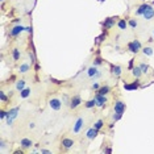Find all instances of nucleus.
<instances>
[{"mask_svg":"<svg viewBox=\"0 0 154 154\" xmlns=\"http://www.w3.org/2000/svg\"><path fill=\"white\" fill-rule=\"evenodd\" d=\"M125 108H127V106H125V103L122 100H116L113 104V112H112V121H119L122 116V113L125 112Z\"/></svg>","mask_w":154,"mask_h":154,"instance_id":"f257e3e1","label":"nucleus"},{"mask_svg":"<svg viewBox=\"0 0 154 154\" xmlns=\"http://www.w3.org/2000/svg\"><path fill=\"white\" fill-rule=\"evenodd\" d=\"M19 113H20V107H15V108H12V109L8 111V113H7V119H5V122H7L8 127L13 125V122H15L17 116H19Z\"/></svg>","mask_w":154,"mask_h":154,"instance_id":"f03ea898","label":"nucleus"},{"mask_svg":"<svg viewBox=\"0 0 154 154\" xmlns=\"http://www.w3.org/2000/svg\"><path fill=\"white\" fill-rule=\"evenodd\" d=\"M83 128H85V117H83V116H79V117L75 120L74 124H72L71 132L74 133V134H79L80 131H82Z\"/></svg>","mask_w":154,"mask_h":154,"instance_id":"7ed1b4c3","label":"nucleus"},{"mask_svg":"<svg viewBox=\"0 0 154 154\" xmlns=\"http://www.w3.org/2000/svg\"><path fill=\"white\" fill-rule=\"evenodd\" d=\"M128 50L131 51V53H133V54H137V53H140V51L142 50V45H141V42H140L138 40H133V41H131V42L128 44Z\"/></svg>","mask_w":154,"mask_h":154,"instance_id":"20e7f679","label":"nucleus"},{"mask_svg":"<svg viewBox=\"0 0 154 154\" xmlns=\"http://www.w3.org/2000/svg\"><path fill=\"white\" fill-rule=\"evenodd\" d=\"M94 97H95V101H96V107L103 108V107L107 106V103H108L107 95H101V94H97L96 92V95L94 96Z\"/></svg>","mask_w":154,"mask_h":154,"instance_id":"39448f33","label":"nucleus"},{"mask_svg":"<svg viewBox=\"0 0 154 154\" xmlns=\"http://www.w3.org/2000/svg\"><path fill=\"white\" fill-rule=\"evenodd\" d=\"M101 75V72L99 71V69L96 67V66H91V67H88V70H87V76H88L90 79H97L99 76Z\"/></svg>","mask_w":154,"mask_h":154,"instance_id":"423d86ee","label":"nucleus"},{"mask_svg":"<svg viewBox=\"0 0 154 154\" xmlns=\"http://www.w3.org/2000/svg\"><path fill=\"white\" fill-rule=\"evenodd\" d=\"M23 32H25V26L21 25V24H17V25L12 26V29L9 30V36L11 37H17V36H20Z\"/></svg>","mask_w":154,"mask_h":154,"instance_id":"0eeeda50","label":"nucleus"},{"mask_svg":"<svg viewBox=\"0 0 154 154\" xmlns=\"http://www.w3.org/2000/svg\"><path fill=\"white\" fill-rule=\"evenodd\" d=\"M49 107L53 111H61V108H62L61 99H58V97H51V99L49 100Z\"/></svg>","mask_w":154,"mask_h":154,"instance_id":"6e6552de","label":"nucleus"},{"mask_svg":"<svg viewBox=\"0 0 154 154\" xmlns=\"http://www.w3.org/2000/svg\"><path fill=\"white\" fill-rule=\"evenodd\" d=\"M30 69H32V63H28V62H23L21 65L17 67V72L19 74H28V72L30 71Z\"/></svg>","mask_w":154,"mask_h":154,"instance_id":"1a4fd4ad","label":"nucleus"},{"mask_svg":"<svg viewBox=\"0 0 154 154\" xmlns=\"http://www.w3.org/2000/svg\"><path fill=\"white\" fill-rule=\"evenodd\" d=\"M61 145H62V148H63L65 150H69V149H71L72 146L75 145V142H74V140H72V138L65 137V138H62Z\"/></svg>","mask_w":154,"mask_h":154,"instance_id":"9d476101","label":"nucleus"},{"mask_svg":"<svg viewBox=\"0 0 154 154\" xmlns=\"http://www.w3.org/2000/svg\"><path fill=\"white\" fill-rule=\"evenodd\" d=\"M142 17H143V20H146V21H150V20L154 19V8L150 4H149L148 8H146V11L143 12Z\"/></svg>","mask_w":154,"mask_h":154,"instance_id":"9b49d317","label":"nucleus"},{"mask_svg":"<svg viewBox=\"0 0 154 154\" xmlns=\"http://www.w3.org/2000/svg\"><path fill=\"white\" fill-rule=\"evenodd\" d=\"M80 104H82V97H80L79 95H74L71 97V100H70V108H71V109L78 108Z\"/></svg>","mask_w":154,"mask_h":154,"instance_id":"f8f14e48","label":"nucleus"},{"mask_svg":"<svg viewBox=\"0 0 154 154\" xmlns=\"http://www.w3.org/2000/svg\"><path fill=\"white\" fill-rule=\"evenodd\" d=\"M122 74V67L119 65H112L111 66V75L113 76V78H119Z\"/></svg>","mask_w":154,"mask_h":154,"instance_id":"ddd939ff","label":"nucleus"},{"mask_svg":"<svg viewBox=\"0 0 154 154\" xmlns=\"http://www.w3.org/2000/svg\"><path fill=\"white\" fill-rule=\"evenodd\" d=\"M97 134H99V131H97L96 128H90L88 131L86 132V138L90 140V141H92V140H95L97 137Z\"/></svg>","mask_w":154,"mask_h":154,"instance_id":"4468645a","label":"nucleus"},{"mask_svg":"<svg viewBox=\"0 0 154 154\" xmlns=\"http://www.w3.org/2000/svg\"><path fill=\"white\" fill-rule=\"evenodd\" d=\"M33 146V141L30 138H23L21 141H20V148H21L23 150H28V149H30Z\"/></svg>","mask_w":154,"mask_h":154,"instance_id":"2eb2a0df","label":"nucleus"},{"mask_svg":"<svg viewBox=\"0 0 154 154\" xmlns=\"http://www.w3.org/2000/svg\"><path fill=\"white\" fill-rule=\"evenodd\" d=\"M116 19L117 17H108L106 21H104V24H103L104 29H111L112 26H115V24H116Z\"/></svg>","mask_w":154,"mask_h":154,"instance_id":"dca6fc26","label":"nucleus"},{"mask_svg":"<svg viewBox=\"0 0 154 154\" xmlns=\"http://www.w3.org/2000/svg\"><path fill=\"white\" fill-rule=\"evenodd\" d=\"M117 28H119V30H121V32H125V30L128 29V21L125 19H120L117 21Z\"/></svg>","mask_w":154,"mask_h":154,"instance_id":"f3484780","label":"nucleus"},{"mask_svg":"<svg viewBox=\"0 0 154 154\" xmlns=\"http://www.w3.org/2000/svg\"><path fill=\"white\" fill-rule=\"evenodd\" d=\"M25 86H26V80L25 79H19L16 82V85H15V88H16V91H23L24 88H25Z\"/></svg>","mask_w":154,"mask_h":154,"instance_id":"a211bd4d","label":"nucleus"},{"mask_svg":"<svg viewBox=\"0 0 154 154\" xmlns=\"http://www.w3.org/2000/svg\"><path fill=\"white\" fill-rule=\"evenodd\" d=\"M112 91V88H111V86H108V85H104V86H100V88L96 91L97 94H101V95H108Z\"/></svg>","mask_w":154,"mask_h":154,"instance_id":"6ab92c4d","label":"nucleus"},{"mask_svg":"<svg viewBox=\"0 0 154 154\" xmlns=\"http://www.w3.org/2000/svg\"><path fill=\"white\" fill-rule=\"evenodd\" d=\"M30 94H32V88L30 87H25L23 91H20V97L21 99H26V97L30 96Z\"/></svg>","mask_w":154,"mask_h":154,"instance_id":"aec40b11","label":"nucleus"},{"mask_svg":"<svg viewBox=\"0 0 154 154\" xmlns=\"http://www.w3.org/2000/svg\"><path fill=\"white\" fill-rule=\"evenodd\" d=\"M132 75L134 76L136 79L141 78V75H143V74H142V71H141V69H140V66H138V65H137V66H134V67L132 69Z\"/></svg>","mask_w":154,"mask_h":154,"instance_id":"412c9836","label":"nucleus"},{"mask_svg":"<svg viewBox=\"0 0 154 154\" xmlns=\"http://www.w3.org/2000/svg\"><path fill=\"white\" fill-rule=\"evenodd\" d=\"M148 7H149V4H146V3H145V4L138 5V8L136 9V12H134V13H136L137 16H142V15H143V12L146 11V8H148Z\"/></svg>","mask_w":154,"mask_h":154,"instance_id":"4be33fe9","label":"nucleus"},{"mask_svg":"<svg viewBox=\"0 0 154 154\" xmlns=\"http://www.w3.org/2000/svg\"><path fill=\"white\" fill-rule=\"evenodd\" d=\"M20 57H21V51H20V49L19 48H15L12 50V58H13V61L17 62L20 59Z\"/></svg>","mask_w":154,"mask_h":154,"instance_id":"5701e85b","label":"nucleus"},{"mask_svg":"<svg viewBox=\"0 0 154 154\" xmlns=\"http://www.w3.org/2000/svg\"><path fill=\"white\" fill-rule=\"evenodd\" d=\"M142 54L145 55V57H150V55H153L154 53V50H153V48H150V46H145V48H142Z\"/></svg>","mask_w":154,"mask_h":154,"instance_id":"b1692460","label":"nucleus"},{"mask_svg":"<svg viewBox=\"0 0 154 154\" xmlns=\"http://www.w3.org/2000/svg\"><path fill=\"white\" fill-rule=\"evenodd\" d=\"M138 66H140V69H141L142 74H148V72L150 71V67H149V65H148V63H145V62H140V63H138Z\"/></svg>","mask_w":154,"mask_h":154,"instance_id":"393cba45","label":"nucleus"},{"mask_svg":"<svg viewBox=\"0 0 154 154\" xmlns=\"http://www.w3.org/2000/svg\"><path fill=\"white\" fill-rule=\"evenodd\" d=\"M128 26L131 28V29H137V26H138V21L136 19H129L128 20Z\"/></svg>","mask_w":154,"mask_h":154,"instance_id":"a878e982","label":"nucleus"},{"mask_svg":"<svg viewBox=\"0 0 154 154\" xmlns=\"http://www.w3.org/2000/svg\"><path fill=\"white\" fill-rule=\"evenodd\" d=\"M96 106V101H95V97L94 99H90V100H87L86 103H85V107L87 108V109H90V108H94Z\"/></svg>","mask_w":154,"mask_h":154,"instance_id":"bb28decb","label":"nucleus"},{"mask_svg":"<svg viewBox=\"0 0 154 154\" xmlns=\"http://www.w3.org/2000/svg\"><path fill=\"white\" fill-rule=\"evenodd\" d=\"M103 127H104V121L101 120V119H99V120H96L95 122H94V128H96L97 131H100Z\"/></svg>","mask_w":154,"mask_h":154,"instance_id":"cd10ccee","label":"nucleus"},{"mask_svg":"<svg viewBox=\"0 0 154 154\" xmlns=\"http://www.w3.org/2000/svg\"><path fill=\"white\" fill-rule=\"evenodd\" d=\"M124 87H125V88H127V90H136V88H137V87H138V85H137V83H133V85H124Z\"/></svg>","mask_w":154,"mask_h":154,"instance_id":"c85d7f7f","label":"nucleus"},{"mask_svg":"<svg viewBox=\"0 0 154 154\" xmlns=\"http://www.w3.org/2000/svg\"><path fill=\"white\" fill-rule=\"evenodd\" d=\"M101 63H103V61H101L100 58H95V61L92 62V65H94V66H96V67H99Z\"/></svg>","mask_w":154,"mask_h":154,"instance_id":"c756f323","label":"nucleus"},{"mask_svg":"<svg viewBox=\"0 0 154 154\" xmlns=\"http://www.w3.org/2000/svg\"><path fill=\"white\" fill-rule=\"evenodd\" d=\"M100 86H101V85H100V83H99V82H95V83H94V85H92V86H91V88H92L94 91H97V90H99V88H100Z\"/></svg>","mask_w":154,"mask_h":154,"instance_id":"7c9ffc66","label":"nucleus"},{"mask_svg":"<svg viewBox=\"0 0 154 154\" xmlns=\"http://www.w3.org/2000/svg\"><path fill=\"white\" fill-rule=\"evenodd\" d=\"M0 100H2L3 103H5V101H7V95H5L4 91H2V92H0Z\"/></svg>","mask_w":154,"mask_h":154,"instance_id":"2f4dec72","label":"nucleus"},{"mask_svg":"<svg viewBox=\"0 0 154 154\" xmlns=\"http://www.w3.org/2000/svg\"><path fill=\"white\" fill-rule=\"evenodd\" d=\"M7 113H8V112H5L4 109L2 111V113H0V117H2V120H5V119H7Z\"/></svg>","mask_w":154,"mask_h":154,"instance_id":"473e14b6","label":"nucleus"},{"mask_svg":"<svg viewBox=\"0 0 154 154\" xmlns=\"http://www.w3.org/2000/svg\"><path fill=\"white\" fill-rule=\"evenodd\" d=\"M40 153H41V154H50V153H51V150H48V149H41V150H40Z\"/></svg>","mask_w":154,"mask_h":154,"instance_id":"72a5a7b5","label":"nucleus"},{"mask_svg":"<svg viewBox=\"0 0 154 154\" xmlns=\"http://www.w3.org/2000/svg\"><path fill=\"white\" fill-rule=\"evenodd\" d=\"M29 58H30V63H34V62H36V58H34L33 53H29Z\"/></svg>","mask_w":154,"mask_h":154,"instance_id":"f704fd0d","label":"nucleus"},{"mask_svg":"<svg viewBox=\"0 0 154 154\" xmlns=\"http://www.w3.org/2000/svg\"><path fill=\"white\" fill-rule=\"evenodd\" d=\"M28 127H29V129H33L34 127H36V124H34V122H29V125H28Z\"/></svg>","mask_w":154,"mask_h":154,"instance_id":"c9c22d12","label":"nucleus"},{"mask_svg":"<svg viewBox=\"0 0 154 154\" xmlns=\"http://www.w3.org/2000/svg\"><path fill=\"white\" fill-rule=\"evenodd\" d=\"M30 30H32V28L30 26H25V32H30Z\"/></svg>","mask_w":154,"mask_h":154,"instance_id":"e433bc0d","label":"nucleus"},{"mask_svg":"<svg viewBox=\"0 0 154 154\" xmlns=\"http://www.w3.org/2000/svg\"><path fill=\"white\" fill-rule=\"evenodd\" d=\"M153 37H154V32H153Z\"/></svg>","mask_w":154,"mask_h":154,"instance_id":"4c0bfd02","label":"nucleus"},{"mask_svg":"<svg viewBox=\"0 0 154 154\" xmlns=\"http://www.w3.org/2000/svg\"><path fill=\"white\" fill-rule=\"evenodd\" d=\"M2 2H4V0H2Z\"/></svg>","mask_w":154,"mask_h":154,"instance_id":"58836bf2","label":"nucleus"}]
</instances>
